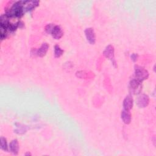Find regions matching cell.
Segmentation results:
<instances>
[{
	"label": "cell",
	"mask_w": 156,
	"mask_h": 156,
	"mask_svg": "<svg viewBox=\"0 0 156 156\" xmlns=\"http://www.w3.org/2000/svg\"><path fill=\"white\" fill-rule=\"evenodd\" d=\"M51 35L54 38L58 40V39H60L63 36V32L59 26L55 25L51 33Z\"/></svg>",
	"instance_id": "8"
},
{
	"label": "cell",
	"mask_w": 156,
	"mask_h": 156,
	"mask_svg": "<svg viewBox=\"0 0 156 156\" xmlns=\"http://www.w3.org/2000/svg\"><path fill=\"white\" fill-rule=\"evenodd\" d=\"M133 99L131 96L129 95V96H127L125 98V99H124L123 107H124V109L130 110L133 107Z\"/></svg>",
	"instance_id": "9"
},
{
	"label": "cell",
	"mask_w": 156,
	"mask_h": 156,
	"mask_svg": "<svg viewBox=\"0 0 156 156\" xmlns=\"http://www.w3.org/2000/svg\"><path fill=\"white\" fill-rule=\"evenodd\" d=\"M0 142H1V149H2L4 151H8L9 147H8V146H7V143L6 139L4 137L1 136L0 138Z\"/></svg>",
	"instance_id": "13"
},
{
	"label": "cell",
	"mask_w": 156,
	"mask_h": 156,
	"mask_svg": "<svg viewBox=\"0 0 156 156\" xmlns=\"http://www.w3.org/2000/svg\"><path fill=\"white\" fill-rule=\"evenodd\" d=\"M121 119H122L123 122L125 124H129L130 122V121H131V114H130L129 110L124 109L121 112Z\"/></svg>",
	"instance_id": "11"
},
{
	"label": "cell",
	"mask_w": 156,
	"mask_h": 156,
	"mask_svg": "<svg viewBox=\"0 0 156 156\" xmlns=\"http://www.w3.org/2000/svg\"><path fill=\"white\" fill-rule=\"evenodd\" d=\"M131 58H132V60L133 61L135 62V61L137 60V58H138V55H137L136 54L133 53V54H132L131 55Z\"/></svg>",
	"instance_id": "16"
},
{
	"label": "cell",
	"mask_w": 156,
	"mask_h": 156,
	"mask_svg": "<svg viewBox=\"0 0 156 156\" xmlns=\"http://www.w3.org/2000/svg\"><path fill=\"white\" fill-rule=\"evenodd\" d=\"M63 53V50L60 48L58 45H55L54 46V55L56 57H60Z\"/></svg>",
	"instance_id": "14"
},
{
	"label": "cell",
	"mask_w": 156,
	"mask_h": 156,
	"mask_svg": "<svg viewBox=\"0 0 156 156\" xmlns=\"http://www.w3.org/2000/svg\"><path fill=\"white\" fill-rule=\"evenodd\" d=\"M142 88L141 82L138 81L135 79H133L129 83V90L133 94L139 93Z\"/></svg>",
	"instance_id": "3"
},
{
	"label": "cell",
	"mask_w": 156,
	"mask_h": 156,
	"mask_svg": "<svg viewBox=\"0 0 156 156\" xmlns=\"http://www.w3.org/2000/svg\"><path fill=\"white\" fill-rule=\"evenodd\" d=\"M55 26V25L54 24H52V23L47 24V26H46V27H45V30H46V32L48 34H51V33H52V30H53V29H54Z\"/></svg>",
	"instance_id": "15"
},
{
	"label": "cell",
	"mask_w": 156,
	"mask_h": 156,
	"mask_svg": "<svg viewBox=\"0 0 156 156\" xmlns=\"http://www.w3.org/2000/svg\"><path fill=\"white\" fill-rule=\"evenodd\" d=\"M23 1H18L12 4V5L6 9L5 14L10 18H20L24 14Z\"/></svg>",
	"instance_id": "1"
},
{
	"label": "cell",
	"mask_w": 156,
	"mask_h": 156,
	"mask_svg": "<svg viewBox=\"0 0 156 156\" xmlns=\"http://www.w3.org/2000/svg\"><path fill=\"white\" fill-rule=\"evenodd\" d=\"M10 151L15 155H17L19 151V144L16 139L13 140L9 144Z\"/></svg>",
	"instance_id": "10"
},
{
	"label": "cell",
	"mask_w": 156,
	"mask_h": 156,
	"mask_svg": "<svg viewBox=\"0 0 156 156\" xmlns=\"http://www.w3.org/2000/svg\"><path fill=\"white\" fill-rule=\"evenodd\" d=\"M85 34L88 42L91 44H94L96 41V35L94 29L92 27L87 28L85 30Z\"/></svg>",
	"instance_id": "5"
},
{
	"label": "cell",
	"mask_w": 156,
	"mask_h": 156,
	"mask_svg": "<svg viewBox=\"0 0 156 156\" xmlns=\"http://www.w3.org/2000/svg\"><path fill=\"white\" fill-rule=\"evenodd\" d=\"M149 102V96L146 94H141L137 100V104L140 107V108H144L145 107H146Z\"/></svg>",
	"instance_id": "7"
},
{
	"label": "cell",
	"mask_w": 156,
	"mask_h": 156,
	"mask_svg": "<svg viewBox=\"0 0 156 156\" xmlns=\"http://www.w3.org/2000/svg\"><path fill=\"white\" fill-rule=\"evenodd\" d=\"M38 1H23V9L24 11H30L39 4Z\"/></svg>",
	"instance_id": "6"
},
{
	"label": "cell",
	"mask_w": 156,
	"mask_h": 156,
	"mask_svg": "<svg viewBox=\"0 0 156 156\" xmlns=\"http://www.w3.org/2000/svg\"><path fill=\"white\" fill-rule=\"evenodd\" d=\"M149 76L148 71L144 68L140 66H135V79L140 82L147 79Z\"/></svg>",
	"instance_id": "2"
},
{
	"label": "cell",
	"mask_w": 156,
	"mask_h": 156,
	"mask_svg": "<svg viewBox=\"0 0 156 156\" xmlns=\"http://www.w3.org/2000/svg\"><path fill=\"white\" fill-rule=\"evenodd\" d=\"M114 51H115V50H114L113 46L111 44H109L105 48V49H104V51L103 52V54L106 58L110 60L112 62V63L115 65L116 63H115V60Z\"/></svg>",
	"instance_id": "4"
},
{
	"label": "cell",
	"mask_w": 156,
	"mask_h": 156,
	"mask_svg": "<svg viewBox=\"0 0 156 156\" xmlns=\"http://www.w3.org/2000/svg\"><path fill=\"white\" fill-rule=\"evenodd\" d=\"M49 48V45L47 43H44L41 44L40 48L37 49V55L40 57H43L46 55Z\"/></svg>",
	"instance_id": "12"
}]
</instances>
